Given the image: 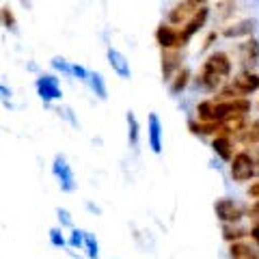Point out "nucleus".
Here are the masks:
<instances>
[{"mask_svg":"<svg viewBox=\"0 0 259 259\" xmlns=\"http://www.w3.org/2000/svg\"><path fill=\"white\" fill-rule=\"evenodd\" d=\"M259 91V74L255 69H242L233 78L223 84L216 93L218 100H236V97H248Z\"/></svg>","mask_w":259,"mask_h":259,"instance_id":"nucleus-1","label":"nucleus"},{"mask_svg":"<svg viewBox=\"0 0 259 259\" xmlns=\"http://www.w3.org/2000/svg\"><path fill=\"white\" fill-rule=\"evenodd\" d=\"M229 175L236 184H246L259 177V162L250 149H240L229 160Z\"/></svg>","mask_w":259,"mask_h":259,"instance_id":"nucleus-2","label":"nucleus"},{"mask_svg":"<svg viewBox=\"0 0 259 259\" xmlns=\"http://www.w3.org/2000/svg\"><path fill=\"white\" fill-rule=\"evenodd\" d=\"M214 214L221 225H240L248 214V205L233 197H221L214 203Z\"/></svg>","mask_w":259,"mask_h":259,"instance_id":"nucleus-3","label":"nucleus"},{"mask_svg":"<svg viewBox=\"0 0 259 259\" xmlns=\"http://www.w3.org/2000/svg\"><path fill=\"white\" fill-rule=\"evenodd\" d=\"M250 108H253V102H250L248 97H236V100H218V97H214L212 121L214 123H223V121L229 117L248 115Z\"/></svg>","mask_w":259,"mask_h":259,"instance_id":"nucleus-4","label":"nucleus"},{"mask_svg":"<svg viewBox=\"0 0 259 259\" xmlns=\"http://www.w3.org/2000/svg\"><path fill=\"white\" fill-rule=\"evenodd\" d=\"M50 171H52V177L56 180V184H59L61 192H65V194H71V192H76V190H78V180H76V173H74V168H71L69 160L65 158L63 153H56V156H54Z\"/></svg>","mask_w":259,"mask_h":259,"instance_id":"nucleus-5","label":"nucleus"},{"mask_svg":"<svg viewBox=\"0 0 259 259\" xmlns=\"http://www.w3.org/2000/svg\"><path fill=\"white\" fill-rule=\"evenodd\" d=\"M35 91L37 97L44 104H54L63 100V87L59 74H39L35 78Z\"/></svg>","mask_w":259,"mask_h":259,"instance_id":"nucleus-6","label":"nucleus"},{"mask_svg":"<svg viewBox=\"0 0 259 259\" xmlns=\"http://www.w3.org/2000/svg\"><path fill=\"white\" fill-rule=\"evenodd\" d=\"M209 18H212V9H209V5L207 7H201V9L197 13H192L188 22L184 24V26H180V37H182V48H186L194 37L199 35L201 30H203L207 26V22Z\"/></svg>","mask_w":259,"mask_h":259,"instance_id":"nucleus-7","label":"nucleus"},{"mask_svg":"<svg viewBox=\"0 0 259 259\" xmlns=\"http://www.w3.org/2000/svg\"><path fill=\"white\" fill-rule=\"evenodd\" d=\"M201 69H205V71H209V74L223 78L227 82V80L231 78V74H233V61H231V56L227 52L216 50V52L207 54V59L201 63Z\"/></svg>","mask_w":259,"mask_h":259,"instance_id":"nucleus-8","label":"nucleus"},{"mask_svg":"<svg viewBox=\"0 0 259 259\" xmlns=\"http://www.w3.org/2000/svg\"><path fill=\"white\" fill-rule=\"evenodd\" d=\"M207 3H209V0H180V3H177L171 11H168L166 22L180 28V26H184V24L188 22V18L192 13H197L201 7H207Z\"/></svg>","mask_w":259,"mask_h":259,"instance_id":"nucleus-9","label":"nucleus"},{"mask_svg":"<svg viewBox=\"0 0 259 259\" xmlns=\"http://www.w3.org/2000/svg\"><path fill=\"white\" fill-rule=\"evenodd\" d=\"M153 39L160 50H182V37H180V28L173 26L168 22H160L153 32Z\"/></svg>","mask_w":259,"mask_h":259,"instance_id":"nucleus-10","label":"nucleus"},{"mask_svg":"<svg viewBox=\"0 0 259 259\" xmlns=\"http://www.w3.org/2000/svg\"><path fill=\"white\" fill-rule=\"evenodd\" d=\"M236 52H238V61L242 63V69H255L259 65V39L255 37L242 39Z\"/></svg>","mask_w":259,"mask_h":259,"instance_id":"nucleus-11","label":"nucleus"},{"mask_svg":"<svg viewBox=\"0 0 259 259\" xmlns=\"http://www.w3.org/2000/svg\"><path fill=\"white\" fill-rule=\"evenodd\" d=\"M147 147L156 156H160L162 147H164V127H162V121L156 112H149L147 117Z\"/></svg>","mask_w":259,"mask_h":259,"instance_id":"nucleus-12","label":"nucleus"},{"mask_svg":"<svg viewBox=\"0 0 259 259\" xmlns=\"http://www.w3.org/2000/svg\"><path fill=\"white\" fill-rule=\"evenodd\" d=\"M184 67L182 50H160V74L162 80H171L177 71Z\"/></svg>","mask_w":259,"mask_h":259,"instance_id":"nucleus-13","label":"nucleus"},{"mask_svg":"<svg viewBox=\"0 0 259 259\" xmlns=\"http://www.w3.org/2000/svg\"><path fill=\"white\" fill-rule=\"evenodd\" d=\"M257 30V22L253 18H244V20H238V22H231L221 30V37L225 39H248L253 37Z\"/></svg>","mask_w":259,"mask_h":259,"instance_id":"nucleus-14","label":"nucleus"},{"mask_svg":"<svg viewBox=\"0 0 259 259\" xmlns=\"http://www.w3.org/2000/svg\"><path fill=\"white\" fill-rule=\"evenodd\" d=\"M106 61L110 65L112 74H115L117 78H121V80H130V78H132V65H130L127 56L121 50H117V48L110 46L106 50Z\"/></svg>","mask_w":259,"mask_h":259,"instance_id":"nucleus-15","label":"nucleus"},{"mask_svg":"<svg viewBox=\"0 0 259 259\" xmlns=\"http://www.w3.org/2000/svg\"><path fill=\"white\" fill-rule=\"evenodd\" d=\"M209 147H212L214 156L218 160H223L225 164H229V160L233 158V153H236V139H231V136L227 134H216L212 136V141H209Z\"/></svg>","mask_w":259,"mask_h":259,"instance_id":"nucleus-16","label":"nucleus"},{"mask_svg":"<svg viewBox=\"0 0 259 259\" xmlns=\"http://www.w3.org/2000/svg\"><path fill=\"white\" fill-rule=\"evenodd\" d=\"M192 84L203 93H218L223 89L225 80L214 76V74H209V71H205V69H199V74L192 76Z\"/></svg>","mask_w":259,"mask_h":259,"instance_id":"nucleus-17","label":"nucleus"},{"mask_svg":"<svg viewBox=\"0 0 259 259\" xmlns=\"http://www.w3.org/2000/svg\"><path fill=\"white\" fill-rule=\"evenodd\" d=\"M229 259H259V246L250 240H240L229 244Z\"/></svg>","mask_w":259,"mask_h":259,"instance_id":"nucleus-18","label":"nucleus"},{"mask_svg":"<svg viewBox=\"0 0 259 259\" xmlns=\"http://www.w3.org/2000/svg\"><path fill=\"white\" fill-rule=\"evenodd\" d=\"M192 82V71H190V67H184L177 71V74L168 80V93L171 95H182L186 89H188V84Z\"/></svg>","mask_w":259,"mask_h":259,"instance_id":"nucleus-19","label":"nucleus"},{"mask_svg":"<svg viewBox=\"0 0 259 259\" xmlns=\"http://www.w3.org/2000/svg\"><path fill=\"white\" fill-rule=\"evenodd\" d=\"M84 84L91 89V93L97 97V100H102V102L108 100V84H106V78H104L100 71H89V78H87Z\"/></svg>","mask_w":259,"mask_h":259,"instance_id":"nucleus-20","label":"nucleus"},{"mask_svg":"<svg viewBox=\"0 0 259 259\" xmlns=\"http://www.w3.org/2000/svg\"><path fill=\"white\" fill-rule=\"evenodd\" d=\"M188 130L190 134L199 136V139H212V136L221 134V123H205V121H199V119H190L188 121Z\"/></svg>","mask_w":259,"mask_h":259,"instance_id":"nucleus-21","label":"nucleus"},{"mask_svg":"<svg viewBox=\"0 0 259 259\" xmlns=\"http://www.w3.org/2000/svg\"><path fill=\"white\" fill-rule=\"evenodd\" d=\"M125 123H127V145L136 149L141 145V121L132 110L125 112Z\"/></svg>","mask_w":259,"mask_h":259,"instance_id":"nucleus-22","label":"nucleus"},{"mask_svg":"<svg viewBox=\"0 0 259 259\" xmlns=\"http://www.w3.org/2000/svg\"><path fill=\"white\" fill-rule=\"evenodd\" d=\"M221 236L227 244H233V242L240 240H248V229L240 225H221Z\"/></svg>","mask_w":259,"mask_h":259,"instance_id":"nucleus-23","label":"nucleus"},{"mask_svg":"<svg viewBox=\"0 0 259 259\" xmlns=\"http://www.w3.org/2000/svg\"><path fill=\"white\" fill-rule=\"evenodd\" d=\"M236 141H240L244 147H255V145H259V117L255 121H250V123L246 125V130L238 136Z\"/></svg>","mask_w":259,"mask_h":259,"instance_id":"nucleus-24","label":"nucleus"},{"mask_svg":"<svg viewBox=\"0 0 259 259\" xmlns=\"http://www.w3.org/2000/svg\"><path fill=\"white\" fill-rule=\"evenodd\" d=\"M236 13V0H218L214 7V15L218 22H227Z\"/></svg>","mask_w":259,"mask_h":259,"instance_id":"nucleus-25","label":"nucleus"},{"mask_svg":"<svg viewBox=\"0 0 259 259\" xmlns=\"http://www.w3.org/2000/svg\"><path fill=\"white\" fill-rule=\"evenodd\" d=\"M82 250L89 259H100V240H97L95 233L91 231H84V244Z\"/></svg>","mask_w":259,"mask_h":259,"instance_id":"nucleus-26","label":"nucleus"},{"mask_svg":"<svg viewBox=\"0 0 259 259\" xmlns=\"http://www.w3.org/2000/svg\"><path fill=\"white\" fill-rule=\"evenodd\" d=\"M0 26L5 30H11V32H18V18L9 5L0 7Z\"/></svg>","mask_w":259,"mask_h":259,"instance_id":"nucleus-27","label":"nucleus"},{"mask_svg":"<svg viewBox=\"0 0 259 259\" xmlns=\"http://www.w3.org/2000/svg\"><path fill=\"white\" fill-rule=\"evenodd\" d=\"M48 240H50V244L54 248H65L67 246V236H65L63 227H52V229L48 231Z\"/></svg>","mask_w":259,"mask_h":259,"instance_id":"nucleus-28","label":"nucleus"},{"mask_svg":"<svg viewBox=\"0 0 259 259\" xmlns=\"http://www.w3.org/2000/svg\"><path fill=\"white\" fill-rule=\"evenodd\" d=\"M82 244H84V229H69L67 233V246L69 248H76V250H82Z\"/></svg>","mask_w":259,"mask_h":259,"instance_id":"nucleus-29","label":"nucleus"},{"mask_svg":"<svg viewBox=\"0 0 259 259\" xmlns=\"http://www.w3.org/2000/svg\"><path fill=\"white\" fill-rule=\"evenodd\" d=\"M54 74H61V76H71V61H67L65 56H54L50 61Z\"/></svg>","mask_w":259,"mask_h":259,"instance_id":"nucleus-30","label":"nucleus"},{"mask_svg":"<svg viewBox=\"0 0 259 259\" xmlns=\"http://www.w3.org/2000/svg\"><path fill=\"white\" fill-rule=\"evenodd\" d=\"M56 216H59V227H63V229H74V218H71L69 209L59 207L56 209Z\"/></svg>","mask_w":259,"mask_h":259,"instance_id":"nucleus-31","label":"nucleus"},{"mask_svg":"<svg viewBox=\"0 0 259 259\" xmlns=\"http://www.w3.org/2000/svg\"><path fill=\"white\" fill-rule=\"evenodd\" d=\"M69 78H76V80H80V82H87L89 69L84 67V65H80V63H71V76Z\"/></svg>","mask_w":259,"mask_h":259,"instance_id":"nucleus-32","label":"nucleus"},{"mask_svg":"<svg viewBox=\"0 0 259 259\" xmlns=\"http://www.w3.org/2000/svg\"><path fill=\"white\" fill-rule=\"evenodd\" d=\"M246 218H250L253 223H259V199H255L253 203L248 205V214H246Z\"/></svg>","mask_w":259,"mask_h":259,"instance_id":"nucleus-33","label":"nucleus"},{"mask_svg":"<svg viewBox=\"0 0 259 259\" xmlns=\"http://www.w3.org/2000/svg\"><path fill=\"white\" fill-rule=\"evenodd\" d=\"M221 39V32L218 30H209V35L205 37V41H203V50H209V48L214 46V41H218Z\"/></svg>","mask_w":259,"mask_h":259,"instance_id":"nucleus-34","label":"nucleus"},{"mask_svg":"<svg viewBox=\"0 0 259 259\" xmlns=\"http://www.w3.org/2000/svg\"><path fill=\"white\" fill-rule=\"evenodd\" d=\"M248 240L253 242L255 246H259V223H253L248 229Z\"/></svg>","mask_w":259,"mask_h":259,"instance_id":"nucleus-35","label":"nucleus"},{"mask_svg":"<svg viewBox=\"0 0 259 259\" xmlns=\"http://www.w3.org/2000/svg\"><path fill=\"white\" fill-rule=\"evenodd\" d=\"M246 194H248L250 199H259V177H257V180L250 182V186L246 188Z\"/></svg>","mask_w":259,"mask_h":259,"instance_id":"nucleus-36","label":"nucleus"},{"mask_svg":"<svg viewBox=\"0 0 259 259\" xmlns=\"http://www.w3.org/2000/svg\"><path fill=\"white\" fill-rule=\"evenodd\" d=\"M0 100L7 104V100H11V89H7L5 84H0Z\"/></svg>","mask_w":259,"mask_h":259,"instance_id":"nucleus-37","label":"nucleus"},{"mask_svg":"<svg viewBox=\"0 0 259 259\" xmlns=\"http://www.w3.org/2000/svg\"><path fill=\"white\" fill-rule=\"evenodd\" d=\"M250 151L255 153V158H257V162H259V145H255V147H250Z\"/></svg>","mask_w":259,"mask_h":259,"instance_id":"nucleus-38","label":"nucleus"},{"mask_svg":"<svg viewBox=\"0 0 259 259\" xmlns=\"http://www.w3.org/2000/svg\"><path fill=\"white\" fill-rule=\"evenodd\" d=\"M22 7H26V9H30V0H20Z\"/></svg>","mask_w":259,"mask_h":259,"instance_id":"nucleus-39","label":"nucleus"},{"mask_svg":"<svg viewBox=\"0 0 259 259\" xmlns=\"http://www.w3.org/2000/svg\"><path fill=\"white\" fill-rule=\"evenodd\" d=\"M257 108H259V104H257Z\"/></svg>","mask_w":259,"mask_h":259,"instance_id":"nucleus-40","label":"nucleus"},{"mask_svg":"<svg viewBox=\"0 0 259 259\" xmlns=\"http://www.w3.org/2000/svg\"><path fill=\"white\" fill-rule=\"evenodd\" d=\"M115 259H117V257H115Z\"/></svg>","mask_w":259,"mask_h":259,"instance_id":"nucleus-41","label":"nucleus"}]
</instances>
